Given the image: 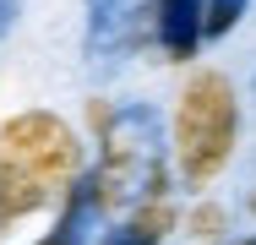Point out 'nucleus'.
<instances>
[{
  "label": "nucleus",
  "mask_w": 256,
  "mask_h": 245,
  "mask_svg": "<svg viewBox=\"0 0 256 245\" xmlns=\"http://www.w3.org/2000/svg\"><path fill=\"white\" fill-rule=\"evenodd\" d=\"M240 142V93L224 71H196L186 76V88L174 98V120H169V158H174V180L186 191H207Z\"/></svg>",
  "instance_id": "obj_1"
},
{
  "label": "nucleus",
  "mask_w": 256,
  "mask_h": 245,
  "mask_svg": "<svg viewBox=\"0 0 256 245\" xmlns=\"http://www.w3.org/2000/svg\"><path fill=\"white\" fill-rule=\"evenodd\" d=\"M0 164L33 174L38 186H50L66 202V191L82 186V174H88V147L60 114L28 109V114H11L0 126Z\"/></svg>",
  "instance_id": "obj_2"
},
{
  "label": "nucleus",
  "mask_w": 256,
  "mask_h": 245,
  "mask_svg": "<svg viewBox=\"0 0 256 245\" xmlns=\"http://www.w3.org/2000/svg\"><path fill=\"white\" fill-rule=\"evenodd\" d=\"M202 16H207V0H153L148 6V28H153L158 49L169 60H191L196 44H202Z\"/></svg>",
  "instance_id": "obj_3"
},
{
  "label": "nucleus",
  "mask_w": 256,
  "mask_h": 245,
  "mask_svg": "<svg viewBox=\"0 0 256 245\" xmlns=\"http://www.w3.org/2000/svg\"><path fill=\"white\" fill-rule=\"evenodd\" d=\"M174 229H180V212H174L169 196H158V202H136V207L126 212V224H120V234H126L131 245H164Z\"/></svg>",
  "instance_id": "obj_4"
},
{
  "label": "nucleus",
  "mask_w": 256,
  "mask_h": 245,
  "mask_svg": "<svg viewBox=\"0 0 256 245\" xmlns=\"http://www.w3.org/2000/svg\"><path fill=\"white\" fill-rule=\"evenodd\" d=\"M224 229H229V212H224L218 202H196V207L186 212V234H191V240H218Z\"/></svg>",
  "instance_id": "obj_5"
},
{
  "label": "nucleus",
  "mask_w": 256,
  "mask_h": 245,
  "mask_svg": "<svg viewBox=\"0 0 256 245\" xmlns=\"http://www.w3.org/2000/svg\"><path fill=\"white\" fill-rule=\"evenodd\" d=\"M251 11V0H207V16H202V33L207 38H224L240 16Z\"/></svg>",
  "instance_id": "obj_6"
},
{
  "label": "nucleus",
  "mask_w": 256,
  "mask_h": 245,
  "mask_svg": "<svg viewBox=\"0 0 256 245\" xmlns=\"http://www.w3.org/2000/svg\"><path fill=\"white\" fill-rule=\"evenodd\" d=\"M114 120H120V109H114V104H109V98H88V126H93V136H109V126H114Z\"/></svg>",
  "instance_id": "obj_7"
},
{
  "label": "nucleus",
  "mask_w": 256,
  "mask_h": 245,
  "mask_svg": "<svg viewBox=\"0 0 256 245\" xmlns=\"http://www.w3.org/2000/svg\"><path fill=\"white\" fill-rule=\"evenodd\" d=\"M16 6H22V0H0V38L11 33V22H16Z\"/></svg>",
  "instance_id": "obj_8"
},
{
  "label": "nucleus",
  "mask_w": 256,
  "mask_h": 245,
  "mask_svg": "<svg viewBox=\"0 0 256 245\" xmlns=\"http://www.w3.org/2000/svg\"><path fill=\"white\" fill-rule=\"evenodd\" d=\"M246 212H251V218H256V191H251V196H246Z\"/></svg>",
  "instance_id": "obj_9"
},
{
  "label": "nucleus",
  "mask_w": 256,
  "mask_h": 245,
  "mask_svg": "<svg viewBox=\"0 0 256 245\" xmlns=\"http://www.w3.org/2000/svg\"><path fill=\"white\" fill-rule=\"evenodd\" d=\"M234 245H256V234H246V240H234Z\"/></svg>",
  "instance_id": "obj_10"
}]
</instances>
